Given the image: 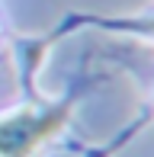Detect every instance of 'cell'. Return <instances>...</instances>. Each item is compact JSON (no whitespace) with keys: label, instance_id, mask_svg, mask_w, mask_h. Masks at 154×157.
<instances>
[{"label":"cell","instance_id":"obj_1","mask_svg":"<svg viewBox=\"0 0 154 157\" xmlns=\"http://www.w3.org/2000/svg\"><path fill=\"white\" fill-rule=\"evenodd\" d=\"M71 106L52 109H16L0 119V157H32L52 135L64 128Z\"/></svg>","mask_w":154,"mask_h":157},{"label":"cell","instance_id":"obj_2","mask_svg":"<svg viewBox=\"0 0 154 157\" xmlns=\"http://www.w3.org/2000/svg\"><path fill=\"white\" fill-rule=\"evenodd\" d=\"M151 29H154V23H151Z\"/></svg>","mask_w":154,"mask_h":157}]
</instances>
